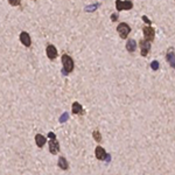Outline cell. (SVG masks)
I'll list each match as a JSON object with an SVG mask.
<instances>
[{
    "label": "cell",
    "mask_w": 175,
    "mask_h": 175,
    "mask_svg": "<svg viewBox=\"0 0 175 175\" xmlns=\"http://www.w3.org/2000/svg\"><path fill=\"white\" fill-rule=\"evenodd\" d=\"M62 64H63V69L67 73H71L74 70V60L67 54L62 56Z\"/></svg>",
    "instance_id": "obj_1"
},
{
    "label": "cell",
    "mask_w": 175,
    "mask_h": 175,
    "mask_svg": "<svg viewBox=\"0 0 175 175\" xmlns=\"http://www.w3.org/2000/svg\"><path fill=\"white\" fill-rule=\"evenodd\" d=\"M117 32H118L119 36H120L121 39H126V38L129 36V34L131 33V27H130L127 24H125V22H121V24L118 25Z\"/></svg>",
    "instance_id": "obj_2"
},
{
    "label": "cell",
    "mask_w": 175,
    "mask_h": 175,
    "mask_svg": "<svg viewBox=\"0 0 175 175\" xmlns=\"http://www.w3.org/2000/svg\"><path fill=\"white\" fill-rule=\"evenodd\" d=\"M133 7V3L131 0H125V1H121V0H116V8L118 12L122 11V9H126L130 11Z\"/></svg>",
    "instance_id": "obj_3"
},
{
    "label": "cell",
    "mask_w": 175,
    "mask_h": 175,
    "mask_svg": "<svg viewBox=\"0 0 175 175\" xmlns=\"http://www.w3.org/2000/svg\"><path fill=\"white\" fill-rule=\"evenodd\" d=\"M143 30H144L145 40H147V41H149V42L153 41V39H154V34H155L154 29H153L151 26H146V27L143 28Z\"/></svg>",
    "instance_id": "obj_4"
},
{
    "label": "cell",
    "mask_w": 175,
    "mask_h": 175,
    "mask_svg": "<svg viewBox=\"0 0 175 175\" xmlns=\"http://www.w3.org/2000/svg\"><path fill=\"white\" fill-rule=\"evenodd\" d=\"M46 52H47V56L49 57V60H55L57 57V49L55 46L52 44H49L46 49Z\"/></svg>",
    "instance_id": "obj_5"
},
{
    "label": "cell",
    "mask_w": 175,
    "mask_h": 175,
    "mask_svg": "<svg viewBox=\"0 0 175 175\" xmlns=\"http://www.w3.org/2000/svg\"><path fill=\"white\" fill-rule=\"evenodd\" d=\"M140 49H141V56H147L151 49V42L147 40H141L140 41Z\"/></svg>",
    "instance_id": "obj_6"
},
{
    "label": "cell",
    "mask_w": 175,
    "mask_h": 175,
    "mask_svg": "<svg viewBox=\"0 0 175 175\" xmlns=\"http://www.w3.org/2000/svg\"><path fill=\"white\" fill-rule=\"evenodd\" d=\"M20 41L21 43L25 46V47H29L32 41H30V36H29V34L27 32H21L20 34Z\"/></svg>",
    "instance_id": "obj_7"
},
{
    "label": "cell",
    "mask_w": 175,
    "mask_h": 175,
    "mask_svg": "<svg viewBox=\"0 0 175 175\" xmlns=\"http://www.w3.org/2000/svg\"><path fill=\"white\" fill-rule=\"evenodd\" d=\"M60 149V145H59V141L56 139H51L49 141V151L51 154H56Z\"/></svg>",
    "instance_id": "obj_8"
},
{
    "label": "cell",
    "mask_w": 175,
    "mask_h": 175,
    "mask_svg": "<svg viewBox=\"0 0 175 175\" xmlns=\"http://www.w3.org/2000/svg\"><path fill=\"white\" fill-rule=\"evenodd\" d=\"M95 154H96V158L98 160H104L106 158V153H105V149L100 146H97L96 149H95Z\"/></svg>",
    "instance_id": "obj_9"
},
{
    "label": "cell",
    "mask_w": 175,
    "mask_h": 175,
    "mask_svg": "<svg viewBox=\"0 0 175 175\" xmlns=\"http://www.w3.org/2000/svg\"><path fill=\"white\" fill-rule=\"evenodd\" d=\"M82 112H83L82 105H81L79 103L75 102V103L73 104V113H74V114H79V113H82Z\"/></svg>",
    "instance_id": "obj_10"
},
{
    "label": "cell",
    "mask_w": 175,
    "mask_h": 175,
    "mask_svg": "<svg viewBox=\"0 0 175 175\" xmlns=\"http://www.w3.org/2000/svg\"><path fill=\"white\" fill-rule=\"evenodd\" d=\"M135 48H137V43H135V41H134L133 39L129 40L127 43H126V49H127L130 52H133V51L135 50Z\"/></svg>",
    "instance_id": "obj_11"
},
{
    "label": "cell",
    "mask_w": 175,
    "mask_h": 175,
    "mask_svg": "<svg viewBox=\"0 0 175 175\" xmlns=\"http://www.w3.org/2000/svg\"><path fill=\"white\" fill-rule=\"evenodd\" d=\"M35 141H36V145L39 147H42L46 144V138L41 134H36V137H35Z\"/></svg>",
    "instance_id": "obj_12"
},
{
    "label": "cell",
    "mask_w": 175,
    "mask_h": 175,
    "mask_svg": "<svg viewBox=\"0 0 175 175\" xmlns=\"http://www.w3.org/2000/svg\"><path fill=\"white\" fill-rule=\"evenodd\" d=\"M57 165H59V167L61 168V169H68V161L65 160V158H60L59 159V161H57Z\"/></svg>",
    "instance_id": "obj_13"
},
{
    "label": "cell",
    "mask_w": 175,
    "mask_h": 175,
    "mask_svg": "<svg viewBox=\"0 0 175 175\" xmlns=\"http://www.w3.org/2000/svg\"><path fill=\"white\" fill-rule=\"evenodd\" d=\"M167 60H168V62L170 63V65L174 68V67H175V63H174V51H173V48L169 49V51H168V54H167Z\"/></svg>",
    "instance_id": "obj_14"
},
{
    "label": "cell",
    "mask_w": 175,
    "mask_h": 175,
    "mask_svg": "<svg viewBox=\"0 0 175 175\" xmlns=\"http://www.w3.org/2000/svg\"><path fill=\"white\" fill-rule=\"evenodd\" d=\"M94 139L96 140L97 143H100L102 141V134L99 133V131H95L94 132Z\"/></svg>",
    "instance_id": "obj_15"
},
{
    "label": "cell",
    "mask_w": 175,
    "mask_h": 175,
    "mask_svg": "<svg viewBox=\"0 0 175 175\" xmlns=\"http://www.w3.org/2000/svg\"><path fill=\"white\" fill-rule=\"evenodd\" d=\"M68 117H69V114H68V112H64L61 117H60V122H65L67 120H68Z\"/></svg>",
    "instance_id": "obj_16"
},
{
    "label": "cell",
    "mask_w": 175,
    "mask_h": 175,
    "mask_svg": "<svg viewBox=\"0 0 175 175\" xmlns=\"http://www.w3.org/2000/svg\"><path fill=\"white\" fill-rule=\"evenodd\" d=\"M151 68L153 70H158V69H159V62H158V61H153L151 63Z\"/></svg>",
    "instance_id": "obj_17"
},
{
    "label": "cell",
    "mask_w": 175,
    "mask_h": 175,
    "mask_svg": "<svg viewBox=\"0 0 175 175\" xmlns=\"http://www.w3.org/2000/svg\"><path fill=\"white\" fill-rule=\"evenodd\" d=\"M8 3H9L12 6H18V5H20L21 0H8Z\"/></svg>",
    "instance_id": "obj_18"
},
{
    "label": "cell",
    "mask_w": 175,
    "mask_h": 175,
    "mask_svg": "<svg viewBox=\"0 0 175 175\" xmlns=\"http://www.w3.org/2000/svg\"><path fill=\"white\" fill-rule=\"evenodd\" d=\"M99 5L97 4V5H92V6H88V7H85V11H88V12H91V11H95L97 7H98Z\"/></svg>",
    "instance_id": "obj_19"
},
{
    "label": "cell",
    "mask_w": 175,
    "mask_h": 175,
    "mask_svg": "<svg viewBox=\"0 0 175 175\" xmlns=\"http://www.w3.org/2000/svg\"><path fill=\"white\" fill-rule=\"evenodd\" d=\"M143 20H144V21H145V22H146L147 25H151V24H152V21H151V20L148 19V18H147L146 15H144V16H143Z\"/></svg>",
    "instance_id": "obj_20"
},
{
    "label": "cell",
    "mask_w": 175,
    "mask_h": 175,
    "mask_svg": "<svg viewBox=\"0 0 175 175\" xmlns=\"http://www.w3.org/2000/svg\"><path fill=\"white\" fill-rule=\"evenodd\" d=\"M48 138H50V139H56V135L52 133V132H49L48 133Z\"/></svg>",
    "instance_id": "obj_21"
},
{
    "label": "cell",
    "mask_w": 175,
    "mask_h": 175,
    "mask_svg": "<svg viewBox=\"0 0 175 175\" xmlns=\"http://www.w3.org/2000/svg\"><path fill=\"white\" fill-rule=\"evenodd\" d=\"M117 19H118V14H117V13H116V14H112V15H111V20H112V21H116Z\"/></svg>",
    "instance_id": "obj_22"
}]
</instances>
